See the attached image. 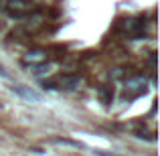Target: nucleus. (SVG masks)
I'll return each mask as SVG.
<instances>
[{"label":"nucleus","mask_w":160,"mask_h":156,"mask_svg":"<svg viewBox=\"0 0 160 156\" xmlns=\"http://www.w3.org/2000/svg\"><path fill=\"white\" fill-rule=\"evenodd\" d=\"M0 75H6V73H4V71H2V67H0Z\"/></svg>","instance_id":"nucleus-4"},{"label":"nucleus","mask_w":160,"mask_h":156,"mask_svg":"<svg viewBox=\"0 0 160 156\" xmlns=\"http://www.w3.org/2000/svg\"><path fill=\"white\" fill-rule=\"evenodd\" d=\"M95 156H116V154H108V152H99V150H98V152H95Z\"/></svg>","instance_id":"nucleus-3"},{"label":"nucleus","mask_w":160,"mask_h":156,"mask_svg":"<svg viewBox=\"0 0 160 156\" xmlns=\"http://www.w3.org/2000/svg\"><path fill=\"white\" fill-rule=\"evenodd\" d=\"M45 59H47V55H45V51H41V49L28 51L27 55H24V63H31L32 67H39L41 63H45Z\"/></svg>","instance_id":"nucleus-1"},{"label":"nucleus","mask_w":160,"mask_h":156,"mask_svg":"<svg viewBox=\"0 0 160 156\" xmlns=\"http://www.w3.org/2000/svg\"><path fill=\"white\" fill-rule=\"evenodd\" d=\"M12 89H14L16 93L20 95V98L28 99V102H41V95L37 93V91H32L31 87H24V85H14Z\"/></svg>","instance_id":"nucleus-2"}]
</instances>
